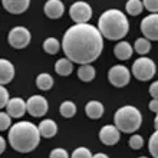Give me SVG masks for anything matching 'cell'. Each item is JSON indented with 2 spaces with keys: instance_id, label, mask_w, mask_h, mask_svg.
<instances>
[{
  "instance_id": "6da1fadb",
  "label": "cell",
  "mask_w": 158,
  "mask_h": 158,
  "mask_svg": "<svg viewBox=\"0 0 158 158\" xmlns=\"http://www.w3.org/2000/svg\"><path fill=\"white\" fill-rule=\"evenodd\" d=\"M62 49L71 62L88 65L96 60L102 53L104 36L98 27L89 23H76L63 35Z\"/></svg>"
},
{
  "instance_id": "7a4b0ae2",
  "label": "cell",
  "mask_w": 158,
  "mask_h": 158,
  "mask_svg": "<svg viewBox=\"0 0 158 158\" xmlns=\"http://www.w3.org/2000/svg\"><path fill=\"white\" fill-rule=\"evenodd\" d=\"M7 138L10 147L22 154L36 150V147L40 142L39 128L29 121H22V122L12 125Z\"/></svg>"
},
{
  "instance_id": "3957f363",
  "label": "cell",
  "mask_w": 158,
  "mask_h": 158,
  "mask_svg": "<svg viewBox=\"0 0 158 158\" xmlns=\"http://www.w3.org/2000/svg\"><path fill=\"white\" fill-rule=\"evenodd\" d=\"M98 30L108 40H121L129 32V22L118 9L105 10L98 19Z\"/></svg>"
},
{
  "instance_id": "277c9868",
  "label": "cell",
  "mask_w": 158,
  "mask_h": 158,
  "mask_svg": "<svg viewBox=\"0 0 158 158\" xmlns=\"http://www.w3.org/2000/svg\"><path fill=\"white\" fill-rule=\"evenodd\" d=\"M114 124L121 132L132 134L142 124V115L135 106L125 105L118 109L114 115Z\"/></svg>"
},
{
  "instance_id": "5b68a950",
  "label": "cell",
  "mask_w": 158,
  "mask_h": 158,
  "mask_svg": "<svg viewBox=\"0 0 158 158\" xmlns=\"http://www.w3.org/2000/svg\"><path fill=\"white\" fill-rule=\"evenodd\" d=\"M155 72H157L155 62L152 59L147 58V56H141L132 63V75L138 81H142V82L150 81V79L154 78Z\"/></svg>"
},
{
  "instance_id": "8992f818",
  "label": "cell",
  "mask_w": 158,
  "mask_h": 158,
  "mask_svg": "<svg viewBox=\"0 0 158 158\" xmlns=\"http://www.w3.org/2000/svg\"><path fill=\"white\" fill-rule=\"evenodd\" d=\"M30 32L23 26H16L9 32L7 42L9 45L15 48V49H25L26 46L30 43Z\"/></svg>"
},
{
  "instance_id": "52a82bcc",
  "label": "cell",
  "mask_w": 158,
  "mask_h": 158,
  "mask_svg": "<svg viewBox=\"0 0 158 158\" xmlns=\"http://www.w3.org/2000/svg\"><path fill=\"white\" fill-rule=\"evenodd\" d=\"M69 16L75 23H88L92 17V7L86 2H75L69 9Z\"/></svg>"
},
{
  "instance_id": "ba28073f",
  "label": "cell",
  "mask_w": 158,
  "mask_h": 158,
  "mask_svg": "<svg viewBox=\"0 0 158 158\" xmlns=\"http://www.w3.org/2000/svg\"><path fill=\"white\" fill-rule=\"evenodd\" d=\"M108 79L109 83L117 88H124L125 85L129 83L131 79V72L128 71V68L122 66V65H115L109 69L108 72Z\"/></svg>"
},
{
  "instance_id": "9c48e42d",
  "label": "cell",
  "mask_w": 158,
  "mask_h": 158,
  "mask_svg": "<svg viewBox=\"0 0 158 158\" xmlns=\"http://www.w3.org/2000/svg\"><path fill=\"white\" fill-rule=\"evenodd\" d=\"M26 109H27V112H29L32 117L40 118L48 112L49 104H48V101L45 99V96L33 95L26 101Z\"/></svg>"
},
{
  "instance_id": "30bf717a",
  "label": "cell",
  "mask_w": 158,
  "mask_h": 158,
  "mask_svg": "<svg viewBox=\"0 0 158 158\" xmlns=\"http://www.w3.org/2000/svg\"><path fill=\"white\" fill-rule=\"evenodd\" d=\"M141 32L148 40H158V13H151L142 19Z\"/></svg>"
},
{
  "instance_id": "8fae6325",
  "label": "cell",
  "mask_w": 158,
  "mask_h": 158,
  "mask_svg": "<svg viewBox=\"0 0 158 158\" xmlns=\"http://www.w3.org/2000/svg\"><path fill=\"white\" fill-rule=\"evenodd\" d=\"M121 138V131L115 125H105L99 131V139L105 145H115Z\"/></svg>"
},
{
  "instance_id": "7c38bea8",
  "label": "cell",
  "mask_w": 158,
  "mask_h": 158,
  "mask_svg": "<svg viewBox=\"0 0 158 158\" xmlns=\"http://www.w3.org/2000/svg\"><path fill=\"white\" fill-rule=\"evenodd\" d=\"M6 108H7V114L12 118H22L27 112L26 101H23L22 98H12V99H9Z\"/></svg>"
},
{
  "instance_id": "4fadbf2b",
  "label": "cell",
  "mask_w": 158,
  "mask_h": 158,
  "mask_svg": "<svg viewBox=\"0 0 158 158\" xmlns=\"http://www.w3.org/2000/svg\"><path fill=\"white\" fill-rule=\"evenodd\" d=\"M43 12L49 19H59L65 13V6L60 0H48L45 3Z\"/></svg>"
},
{
  "instance_id": "5bb4252c",
  "label": "cell",
  "mask_w": 158,
  "mask_h": 158,
  "mask_svg": "<svg viewBox=\"0 0 158 158\" xmlns=\"http://www.w3.org/2000/svg\"><path fill=\"white\" fill-rule=\"evenodd\" d=\"M3 7L12 15H22L29 9L30 0H2Z\"/></svg>"
},
{
  "instance_id": "9a60e30c",
  "label": "cell",
  "mask_w": 158,
  "mask_h": 158,
  "mask_svg": "<svg viewBox=\"0 0 158 158\" xmlns=\"http://www.w3.org/2000/svg\"><path fill=\"white\" fill-rule=\"evenodd\" d=\"M15 78V66L7 59H0V85H7Z\"/></svg>"
},
{
  "instance_id": "2e32d148",
  "label": "cell",
  "mask_w": 158,
  "mask_h": 158,
  "mask_svg": "<svg viewBox=\"0 0 158 158\" xmlns=\"http://www.w3.org/2000/svg\"><path fill=\"white\" fill-rule=\"evenodd\" d=\"M104 112H105V108L99 101H89L85 105V114L91 119H99L104 115Z\"/></svg>"
},
{
  "instance_id": "e0dca14e",
  "label": "cell",
  "mask_w": 158,
  "mask_h": 158,
  "mask_svg": "<svg viewBox=\"0 0 158 158\" xmlns=\"http://www.w3.org/2000/svg\"><path fill=\"white\" fill-rule=\"evenodd\" d=\"M132 52H134V48L125 40L118 42L115 45V48H114V53H115V56L119 60H128L132 56Z\"/></svg>"
},
{
  "instance_id": "ac0fdd59",
  "label": "cell",
  "mask_w": 158,
  "mask_h": 158,
  "mask_svg": "<svg viewBox=\"0 0 158 158\" xmlns=\"http://www.w3.org/2000/svg\"><path fill=\"white\" fill-rule=\"evenodd\" d=\"M39 134L43 138H52L58 132V125L53 119H45L39 124Z\"/></svg>"
},
{
  "instance_id": "d6986e66",
  "label": "cell",
  "mask_w": 158,
  "mask_h": 158,
  "mask_svg": "<svg viewBox=\"0 0 158 158\" xmlns=\"http://www.w3.org/2000/svg\"><path fill=\"white\" fill-rule=\"evenodd\" d=\"M55 71H56V73L60 76L71 75L72 71H73V62H71L68 58L59 59L58 62L55 63Z\"/></svg>"
},
{
  "instance_id": "ffe728a7",
  "label": "cell",
  "mask_w": 158,
  "mask_h": 158,
  "mask_svg": "<svg viewBox=\"0 0 158 158\" xmlns=\"http://www.w3.org/2000/svg\"><path fill=\"white\" fill-rule=\"evenodd\" d=\"M95 68L91 66V63L88 65H81V68L78 69V78L82 81V82H91L95 79Z\"/></svg>"
},
{
  "instance_id": "44dd1931",
  "label": "cell",
  "mask_w": 158,
  "mask_h": 158,
  "mask_svg": "<svg viewBox=\"0 0 158 158\" xmlns=\"http://www.w3.org/2000/svg\"><path fill=\"white\" fill-rule=\"evenodd\" d=\"M36 86L40 91H49L50 88L53 86V78L49 73H40L36 78Z\"/></svg>"
},
{
  "instance_id": "7402d4cb",
  "label": "cell",
  "mask_w": 158,
  "mask_h": 158,
  "mask_svg": "<svg viewBox=\"0 0 158 158\" xmlns=\"http://www.w3.org/2000/svg\"><path fill=\"white\" fill-rule=\"evenodd\" d=\"M59 112H60V115H62L63 118L75 117L76 105L73 104L72 101H65V102H62V104H60V106H59Z\"/></svg>"
},
{
  "instance_id": "603a6c76",
  "label": "cell",
  "mask_w": 158,
  "mask_h": 158,
  "mask_svg": "<svg viewBox=\"0 0 158 158\" xmlns=\"http://www.w3.org/2000/svg\"><path fill=\"white\" fill-rule=\"evenodd\" d=\"M127 13L131 15V16H138L141 15V12L144 10V4H142L141 0H128L127 2Z\"/></svg>"
},
{
  "instance_id": "cb8c5ba5",
  "label": "cell",
  "mask_w": 158,
  "mask_h": 158,
  "mask_svg": "<svg viewBox=\"0 0 158 158\" xmlns=\"http://www.w3.org/2000/svg\"><path fill=\"white\" fill-rule=\"evenodd\" d=\"M134 50L139 55H147L151 50V42L147 38H139L134 43Z\"/></svg>"
},
{
  "instance_id": "d4e9b609",
  "label": "cell",
  "mask_w": 158,
  "mask_h": 158,
  "mask_svg": "<svg viewBox=\"0 0 158 158\" xmlns=\"http://www.w3.org/2000/svg\"><path fill=\"white\" fill-rule=\"evenodd\" d=\"M60 49V43H59L58 39L55 38H48L43 42V50L49 55H56Z\"/></svg>"
},
{
  "instance_id": "484cf974",
  "label": "cell",
  "mask_w": 158,
  "mask_h": 158,
  "mask_svg": "<svg viewBox=\"0 0 158 158\" xmlns=\"http://www.w3.org/2000/svg\"><path fill=\"white\" fill-rule=\"evenodd\" d=\"M148 150H150L151 155L154 158H158V129H155V132L150 137L148 141Z\"/></svg>"
},
{
  "instance_id": "4316f807",
  "label": "cell",
  "mask_w": 158,
  "mask_h": 158,
  "mask_svg": "<svg viewBox=\"0 0 158 158\" xmlns=\"http://www.w3.org/2000/svg\"><path fill=\"white\" fill-rule=\"evenodd\" d=\"M129 147L132 150H141L144 147V138L141 135H138V134H134L132 137L129 138Z\"/></svg>"
},
{
  "instance_id": "83f0119b",
  "label": "cell",
  "mask_w": 158,
  "mask_h": 158,
  "mask_svg": "<svg viewBox=\"0 0 158 158\" xmlns=\"http://www.w3.org/2000/svg\"><path fill=\"white\" fill-rule=\"evenodd\" d=\"M12 125V117L7 112H0V131H6Z\"/></svg>"
},
{
  "instance_id": "f1b7e54d",
  "label": "cell",
  "mask_w": 158,
  "mask_h": 158,
  "mask_svg": "<svg viewBox=\"0 0 158 158\" xmlns=\"http://www.w3.org/2000/svg\"><path fill=\"white\" fill-rule=\"evenodd\" d=\"M71 158H92V154L88 148H85V147H79V148H76V150L72 152Z\"/></svg>"
},
{
  "instance_id": "f546056e",
  "label": "cell",
  "mask_w": 158,
  "mask_h": 158,
  "mask_svg": "<svg viewBox=\"0 0 158 158\" xmlns=\"http://www.w3.org/2000/svg\"><path fill=\"white\" fill-rule=\"evenodd\" d=\"M142 4L151 13H158V0H142Z\"/></svg>"
},
{
  "instance_id": "4dcf8cb0",
  "label": "cell",
  "mask_w": 158,
  "mask_h": 158,
  "mask_svg": "<svg viewBox=\"0 0 158 158\" xmlns=\"http://www.w3.org/2000/svg\"><path fill=\"white\" fill-rule=\"evenodd\" d=\"M7 102H9V92L3 85H0V109L4 108L7 105Z\"/></svg>"
},
{
  "instance_id": "1f68e13d",
  "label": "cell",
  "mask_w": 158,
  "mask_h": 158,
  "mask_svg": "<svg viewBox=\"0 0 158 158\" xmlns=\"http://www.w3.org/2000/svg\"><path fill=\"white\" fill-rule=\"evenodd\" d=\"M49 158H69V154L63 148H55V150L50 151Z\"/></svg>"
},
{
  "instance_id": "d6a6232c",
  "label": "cell",
  "mask_w": 158,
  "mask_h": 158,
  "mask_svg": "<svg viewBox=\"0 0 158 158\" xmlns=\"http://www.w3.org/2000/svg\"><path fill=\"white\" fill-rule=\"evenodd\" d=\"M150 94H151V96H152L154 99H158V81H155V82L151 83Z\"/></svg>"
},
{
  "instance_id": "836d02e7",
  "label": "cell",
  "mask_w": 158,
  "mask_h": 158,
  "mask_svg": "<svg viewBox=\"0 0 158 158\" xmlns=\"http://www.w3.org/2000/svg\"><path fill=\"white\" fill-rule=\"evenodd\" d=\"M148 108H150L151 112H158V99H152L150 102V105H148Z\"/></svg>"
},
{
  "instance_id": "e575fe53",
  "label": "cell",
  "mask_w": 158,
  "mask_h": 158,
  "mask_svg": "<svg viewBox=\"0 0 158 158\" xmlns=\"http://www.w3.org/2000/svg\"><path fill=\"white\" fill-rule=\"evenodd\" d=\"M4 150H6V141L3 137H0V154H3Z\"/></svg>"
},
{
  "instance_id": "d590c367",
  "label": "cell",
  "mask_w": 158,
  "mask_h": 158,
  "mask_svg": "<svg viewBox=\"0 0 158 158\" xmlns=\"http://www.w3.org/2000/svg\"><path fill=\"white\" fill-rule=\"evenodd\" d=\"M92 158H109L106 154H104V152H98V154L92 155Z\"/></svg>"
},
{
  "instance_id": "8d00e7d4",
  "label": "cell",
  "mask_w": 158,
  "mask_h": 158,
  "mask_svg": "<svg viewBox=\"0 0 158 158\" xmlns=\"http://www.w3.org/2000/svg\"><path fill=\"white\" fill-rule=\"evenodd\" d=\"M154 127H155V129H158V112H157V115H155V119H154Z\"/></svg>"
},
{
  "instance_id": "74e56055",
  "label": "cell",
  "mask_w": 158,
  "mask_h": 158,
  "mask_svg": "<svg viewBox=\"0 0 158 158\" xmlns=\"http://www.w3.org/2000/svg\"><path fill=\"white\" fill-rule=\"evenodd\" d=\"M139 158H148V157H139Z\"/></svg>"
}]
</instances>
